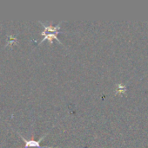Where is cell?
<instances>
[{
  "mask_svg": "<svg viewBox=\"0 0 148 148\" xmlns=\"http://www.w3.org/2000/svg\"><path fill=\"white\" fill-rule=\"evenodd\" d=\"M38 23L44 28L43 31L41 32V35L43 36V39L38 42V45L43 43L46 40L49 41L50 44H52L53 43V40H56L58 43L64 45L62 43V42L58 37V35L59 33H63L64 32V31L61 30V27H60V25L63 23V21L59 22L57 25H52L51 23H43L42 21H38Z\"/></svg>",
  "mask_w": 148,
  "mask_h": 148,
  "instance_id": "1",
  "label": "cell"
},
{
  "mask_svg": "<svg viewBox=\"0 0 148 148\" xmlns=\"http://www.w3.org/2000/svg\"><path fill=\"white\" fill-rule=\"evenodd\" d=\"M17 134H18V136L21 138V140L24 142V148H59V147H42V146H40V142L46 137V135L50 133V132H47L45 134H44L39 140H34V139H31V140H27V139H25V138H24L18 132H16Z\"/></svg>",
  "mask_w": 148,
  "mask_h": 148,
  "instance_id": "2",
  "label": "cell"
},
{
  "mask_svg": "<svg viewBox=\"0 0 148 148\" xmlns=\"http://www.w3.org/2000/svg\"><path fill=\"white\" fill-rule=\"evenodd\" d=\"M126 92V87L122 84H118L117 88L115 89V95H122Z\"/></svg>",
  "mask_w": 148,
  "mask_h": 148,
  "instance_id": "3",
  "label": "cell"
},
{
  "mask_svg": "<svg viewBox=\"0 0 148 148\" xmlns=\"http://www.w3.org/2000/svg\"><path fill=\"white\" fill-rule=\"evenodd\" d=\"M16 42H17V38H16L15 36H10L8 37L7 43H6L5 46H8V45H10V44L12 45L13 43H16Z\"/></svg>",
  "mask_w": 148,
  "mask_h": 148,
  "instance_id": "4",
  "label": "cell"
}]
</instances>
